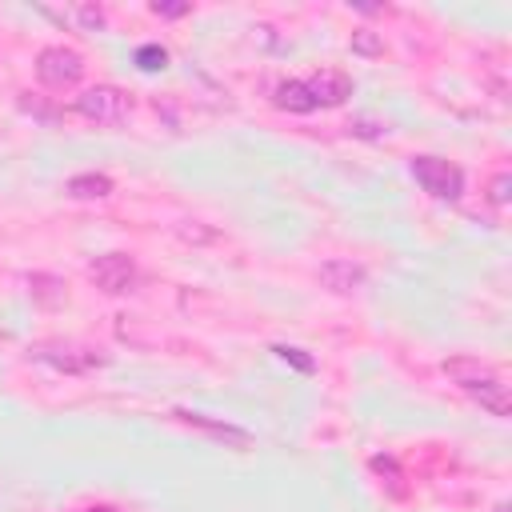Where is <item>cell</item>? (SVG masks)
Masks as SVG:
<instances>
[{"label":"cell","mask_w":512,"mask_h":512,"mask_svg":"<svg viewBox=\"0 0 512 512\" xmlns=\"http://www.w3.org/2000/svg\"><path fill=\"white\" fill-rule=\"evenodd\" d=\"M352 96V76L340 68H324L304 80H284L272 92V104L280 112H316V108H336Z\"/></svg>","instance_id":"6da1fadb"},{"label":"cell","mask_w":512,"mask_h":512,"mask_svg":"<svg viewBox=\"0 0 512 512\" xmlns=\"http://www.w3.org/2000/svg\"><path fill=\"white\" fill-rule=\"evenodd\" d=\"M444 376L464 392L472 396L480 408H488L492 416H508L512 412V396H508V384L500 380V372L492 364H484L480 356H448L444 364Z\"/></svg>","instance_id":"7a4b0ae2"},{"label":"cell","mask_w":512,"mask_h":512,"mask_svg":"<svg viewBox=\"0 0 512 512\" xmlns=\"http://www.w3.org/2000/svg\"><path fill=\"white\" fill-rule=\"evenodd\" d=\"M408 168H412L416 184H420L432 200L456 204V200L464 196V172H460L452 160H444V156H412Z\"/></svg>","instance_id":"3957f363"},{"label":"cell","mask_w":512,"mask_h":512,"mask_svg":"<svg viewBox=\"0 0 512 512\" xmlns=\"http://www.w3.org/2000/svg\"><path fill=\"white\" fill-rule=\"evenodd\" d=\"M72 108L84 120H96V124H124L128 112H132V100L116 84H96V88H84Z\"/></svg>","instance_id":"277c9868"},{"label":"cell","mask_w":512,"mask_h":512,"mask_svg":"<svg viewBox=\"0 0 512 512\" xmlns=\"http://www.w3.org/2000/svg\"><path fill=\"white\" fill-rule=\"evenodd\" d=\"M88 280H92L100 292H108V296H124V292L136 288L140 272H136V260H132L128 252H104V256H96V260L88 264Z\"/></svg>","instance_id":"5b68a950"},{"label":"cell","mask_w":512,"mask_h":512,"mask_svg":"<svg viewBox=\"0 0 512 512\" xmlns=\"http://www.w3.org/2000/svg\"><path fill=\"white\" fill-rule=\"evenodd\" d=\"M80 76H84V56L76 48L52 44V48H44L36 56V80L44 88H72Z\"/></svg>","instance_id":"8992f818"},{"label":"cell","mask_w":512,"mask_h":512,"mask_svg":"<svg viewBox=\"0 0 512 512\" xmlns=\"http://www.w3.org/2000/svg\"><path fill=\"white\" fill-rule=\"evenodd\" d=\"M32 356L52 364V368H60V372H92V368H100L108 360V356H100L92 348H64V344H40Z\"/></svg>","instance_id":"52a82bcc"},{"label":"cell","mask_w":512,"mask_h":512,"mask_svg":"<svg viewBox=\"0 0 512 512\" xmlns=\"http://www.w3.org/2000/svg\"><path fill=\"white\" fill-rule=\"evenodd\" d=\"M320 284L328 288V292H336V296H348V292H356L360 284H364V264H356V260H344V256H332V260H324L320 264Z\"/></svg>","instance_id":"ba28073f"},{"label":"cell","mask_w":512,"mask_h":512,"mask_svg":"<svg viewBox=\"0 0 512 512\" xmlns=\"http://www.w3.org/2000/svg\"><path fill=\"white\" fill-rule=\"evenodd\" d=\"M180 424H188V428H204L208 436H216V440H228L232 448H252V436L244 432V428H236V424H228V420H212V416H204V412H188V408H176L172 412Z\"/></svg>","instance_id":"9c48e42d"},{"label":"cell","mask_w":512,"mask_h":512,"mask_svg":"<svg viewBox=\"0 0 512 512\" xmlns=\"http://www.w3.org/2000/svg\"><path fill=\"white\" fill-rule=\"evenodd\" d=\"M64 192L72 200H104V196H112V176H104V172H80V176H72L64 184Z\"/></svg>","instance_id":"30bf717a"},{"label":"cell","mask_w":512,"mask_h":512,"mask_svg":"<svg viewBox=\"0 0 512 512\" xmlns=\"http://www.w3.org/2000/svg\"><path fill=\"white\" fill-rule=\"evenodd\" d=\"M368 468H372V472H376V476H380V480H384V484H388L396 496H404L400 468H396V460H392V456H372V460H368Z\"/></svg>","instance_id":"8fae6325"},{"label":"cell","mask_w":512,"mask_h":512,"mask_svg":"<svg viewBox=\"0 0 512 512\" xmlns=\"http://www.w3.org/2000/svg\"><path fill=\"white\" fill-rule=\"evenodd\" d=\"M272 352H276L284 364H292L296 372H304V376H308V372H316V360H312V356H304V348H292V344H272Z\"/></svg>","instance_id":"7c38bea8"},{"label":"cell","mask_w":512,"mask_h":512,"mask_svg":"<svg viewBox=\"0 0 512 512\" xmlns=\"http://www.w3.org/2000/svg\"><path fill=\"white\" fill-rule=\"evenodd\" d=\"M136 64H140L144 72H160V68L168 64V52H164L160 44H140V48H136Z\"/></svg>","instance_id":"4fadbf2b"},{"label":"cell","mask_w":512,"mask_h":512,"mask_svg":"<svg viewBox=\"0 0 512 512\" xmlns=\"http://www.w3.org/2000/svg\"><path fill=\"white\" fill-rule=\"evenodd\" d=\"M352 52H360V56H380V52H384V40H380L376 32L360 28V32H352Z\"/></svg>","instance_id":"5bb4252c"},{"label":"cell","mask_w":512,"mask_h":512,"mask_svg":"<svg viewBox=\"0 0 512 512\" xmlns=\"http://www.w3.org/2000/svg\"><path fill=\"white\" fill-rule=\"evenodd\" d=\"M508 196H512V176H508V172H496V176L488 180V204L504 208V204H508Z\"/></svg>","instance_id":"9a60e30c"},{"label":"cell","mask_w":512,"mask_h":512,"mask_svg":"<svg viewBox=\"0 0 512 512\" xmlns=\"http://www.w3.org/2000/svg\"><path fill=\"white\" fill-rule=\"evenodd\" d=\"M152 12H156V16L176 20V16H188V12H192V4H180V0H176V4H172V0H156V4H152Z\"/></svg>","instance_id":"2e32d148"},{"label":"cell","mask_w":512,"mask_h":512,"mask_svg":"<svg viewBox=\"0 0 512 512\" xmlns=\"http://www.w3.org/2000/svg\"><path fill=\"white\" fill-rule=\"evenodd\" d=\"M80 20H84L88 28H100V24H104V12H100V8H80Z\"/></svg>","instance_id":"e0dca14e"},{"label":"cell","mask_w":512,"mask_h":512,"mask_svg":"<svg viewBox=\"0 0 512 512\" xmlns=\"http://www.w3.org/2000/svg\"><path fill=\"white\" fill-rule=\"evenodd\" d=\"M84 512H116V508H108V504H96V508H84Z\"/></svg>","instance_id":"ac0fdd59"},{"label":"cell","mask_w":512,"mask_h":512,"mask_svg":"<svg viewBox=\"0 0 512 512\" xmlns=\"http://www.w3.org/2000/svg\"><path fill=\"white\" fill-rule=\"evenodd\" d=\"M496 512H508V504H500V508H496Z\"/></svg>","instance_id":"d6986e66"}]
</instances>
